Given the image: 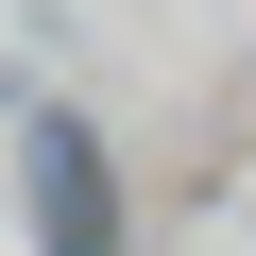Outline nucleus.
I'll list each match as a JSON object with an SVG mask.
<instances>
[{
  "instance_id": "f257e3e1",
  "label": "nucleus",
  "mask_w": 256,
  "mask_h": 256,
  "mask_svg": "<svg viewBox=\"0 0 256 256\" xmlns=\"http://www.w3.org/2000/svg\"><path fill=\"white\" fill-rule=\"evenodd\" d=\"M34 154H52V239H86V222H102V188H86V137H68V120H52Z\"/></svg>"
}]
</instances>
